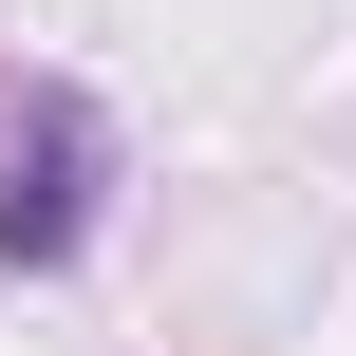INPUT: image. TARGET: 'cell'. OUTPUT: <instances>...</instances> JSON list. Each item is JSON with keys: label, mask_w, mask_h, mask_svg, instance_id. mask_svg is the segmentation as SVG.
I'll return each mask as SVG.
<instances>
[{"label": "cell", "mask_w": 356, "mask_h": 356, "mask_svg": "<svg viewBox=\"0 0 356 356\" xmlns=\"http://www.w3.org/2000/svg\"><path fill=\"white\" fill-rule=\"evenodd\" d=\"M113 225V113L94 75H0V282H75Z\"/></svg>", "instance_id": "cell-1"}]
</instances>
